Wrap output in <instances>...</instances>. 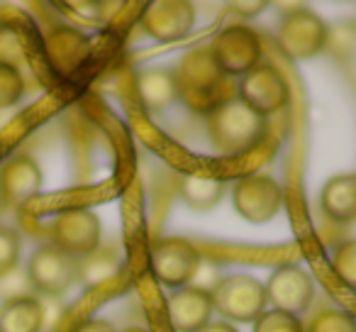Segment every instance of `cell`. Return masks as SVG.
<instances>
[{"label":"cell","mask_w":356,"mask_h":332,"mask_svg":"<svg viewBox=\"0 0 356 332\" xmlns=\"http://www.w3.org/2000/svg\"><path fill=\"white\" fill-rule=\"evenodd\" d=\"M27 278L35 291L44 296H64L79 281V259L61 252L54 244H42L27 264Z\"/></svg>","instance_id":"obj_6"},{"label":"cell","mask_w":356,"mask_h":332,"mask_svg":"<svg viewBox=\"0 0 356 332\" xmlns=\"http://www.w3.org/2000/svg\"><path fill=\"white\" fill-rule=\"evenodd\" d=\"M234 210L249 223H268L283 208V189L271 176H244L232 186Z\"/></svg>","instance_id":"obj_8"},{"label":"cell","mask_w":356,"mask_h":332,"mask_svg":"<svg viewBox=\"0 0 356 332\" xmlns=\"http://www.w3.org/2000/svg\"><path fill=\"white\" fill-rule=\"evenodd\" d=\"M168 322L176 332H200L213 315V298L198 288H176L166 301Z\"/></svg>","instance_id":"obj_15"},{"label":"cell","mask_w":356,"mask_h":332,"mask_svg":"<svg viewBox=\"0 0 356 332\" xmlns=\"http://www.w3.org/2000/svg\"><path fill=\"white\" fill-rule=\"evenodd\" d=\"M122 332H149V330H144V327H127V330H122Z\"/></svg>","instance_id":"obj_32"},{"label":"cell","mask_w":356,"mask_h":332,"mask_svg":"<svg viewBox=\"0 0 356 332\" xmlns=\"http://www.w3.org/2000/svg\"><path fill=\"white\" fill-rule=\"evenodd\" d=\"M215 66L227 79L244 76L261 64L264 45L257 30L247 25H229L213 37L208 47Z\"/></svg>","instance_id":"obj_3"},{"label":"cell","mask_w":356,"mask_h":332,"mask_svg":"<svg viewBox=\"0 0 356 332\" xmlns=\"http://www.w3.org/2000/svg\"><path fill=\"white\" fill-rule=\"evenodd\" d=\"M120 269H122V262H120L118 254L113 249L98 247L95 252L79 259V281L83 286H100V283L118 276Z\"/></svg>","instance_id":"obj_20"},{"label":"cell","mask_w":356,"mask_h":332,"mask_svg":"<svg viewBox=\"0 0 356 332\" xmlns=\"http://www.w3.org/2000/svg\"><path fill=\"white\" fill-rule=\"evenodd\" d=\"M137 95L149 113H161L178 100L176 79L168 69H147L137 76Z\"/></svg>","instance_id":"obj_17"},{"label":"cell","mask_w":356,"mask_h":332,"mask_svg":"<svg viewBox=\"0 0 356 332\" xmlns=\"http://www.w3.org/2000/svg\"><path fill=\"white\" fill-rule=\"evenodd\" d=\"M176 79V95L181 103L198 115H210L215 108L232 100V79L215 66L208 47H195L181 59L178 69L173 71Z\"/></svg>","instance_id":"obj_1"},{"label":"cell","mask_w":356,"mask_h":332,"mask_svg":"<svg viewBox=\"0 0 356 332\" xmlns=\"http://www.w3.org/2000/svg\"><path fill=\"white\" fill-rule=\"evenodd\" d=\"M17 259H20V235L0 225V278L17 267Z\"/></svg>","instance_id":"obj_26"},{"label":"cell","mask_w":356,"mask_h":332,"mask_svg":"<svg viewBox=\"0 0 356 332\" xmlns=\"http://www.w3.org/2000/svg\"><path fill=\"white\" fill-rule=\"evenodd\" d=\"M264 293H266V301L276 306V310L291 313L298 317L312 306L315 283L305 269L296 267V264H286L271 274L268 283L264 286Z\"/></svg>","instance_id":"obj_11"},{"label":"cell","mask_w":356,"mask_h":332,"mask_svg":"<svg viewBox=\"0 0 356 332\" xmlns=\"http://www.w3.org/2000/svg\"><path fill=\"white\" fill-rule=\"evenodd\" d=\"M254 332H305L300 317L283 310H266L254 320Z\"/></svg>","instance_id":"obj_24"},{"label":"cell","mask_w":356,"mask_h":332,"mask_svg":"<svg viewBox=\"0 0 356 332\" xmlns=\"http://www.w3.org/2000/svg\"><path fill=\"white\" fill-rule=\"evenodd\" d=\"M320 208L332 223L349 225L356 218V176L339 174L322 186Z\"/></svg>","instance_id":"obj_16"},{"label":"cell","mask_w":356,"mask_h":332,"mask_svg":"<svg viewBox=\"0 0 356 332\" xmlns=\"http://www.w3.org/2000/svg\"><path fill=\"white\" fill-rule=\"evenodd\" d=\"M237 98L249 110L266 118V115H273L286 108L288 100H291V86L276 66L259 64L257 69L242 76L237 86Z\"/></svg>","instance_id":"obj_5"},{"label":"cell","mask_w":356,"mask_h":332,"mask_svg":"<svg viewBox=\"0 0 356 332\" xmlns=\"http://www.w3.org/2000/svg\"><path fill=\"white\" fill-rule=\"evenodd\" d=\"M354 47H356V27L351 20H344L334 27H327V42H325V49H330L332 56L337 59H349L354 54Z\"/></svg>","instance_id":"obj_22"},{"label":"cell","mask_w":356,"mask_h":332,"mask_svg":"<svg viewBox=\"0 0 356 332\" xmlns=\"http://www.w3.org/2000/svg\"><path fill=\"white\" fill-rule=\"evenodd\" d=\"M0 210H3V200H0Z\"/></svg>","instance_id":"obj_33"},{"label":"cell","mask_w":356,"mask_h":332,"mask_svg":"<svg viewBox=\"0 0 356 332\" xmlns=\"http://www.w3.org/2000/svg\"><path fill=\"white\" fill-rule=\"evenodd\" d=\"M218 283H220V264L200 257V262H198V267H195L193 276H191L188 286L198 288V291H205V293H213V288L218 286Z\"/></svg>","instance_id":"obj_27"},{"label":"cell","mask_w":356,"mask_h":332,"mask_svg":"<svg viewBox=\"0 0 356 332\" xmlns=\"http://www.w3.org/2000/svg\"><path fill=\"white\" fill-rule=\"evenodd\" d=\"M54 247L81 259L100 247V220L88 208H69L56 215L51 225Z\"/></svg>","instance_id":"obj_10"},{"label":"cell","mask_w":356,"mask_h":332,"mask_svg":"<svg viewBox=\"0 0 356 332\" xmlns=\"http://www.w3.org/2000/svg\"><path fill=\"white\" fill-rule=\"evenodd\" d=\"M334 274L346 288L356 286V242H344L337 247L334 259H332Z\"/></svg>","instance_id":"obj_25"},{"label":"cell","mask_w":356,"mask_h":332,"mask_svg":"<svg viewBox=\"0 0 356 332\" xmlns=\"http://www.w3.org/2000/svg\"><path fill=\"white\" fill-rule=\"evenodd\" d=\"M200 332H239L234 325H227V322H208Z\"/></svg>","instance_id":"obj_31"},{"label":"cell","mask_w":356,"mask_h":332,"mask_svg":"<svg viewBox=\"0 0 356 332\" xmlns=\"http://www.w3.org/2000/svg\"><path fill=\"white\" fill-rule=\"evenodd\" d=\"M200 262V252L193 242L184 237H163L152 247V271L159 283L171 288L188 286L195 267Z\"/></svg>","instance_id":"obj_9"},{"label":"cell","mask_w":356,"mask_h":332,"mask_svg":"<svg viewBox=\"0 0 356 332\" xmlns=\"http://www.w3.org/2000/svg\"><path fill=\"white\" fill-rule=\"evenodd\" d=\"M278 47L291 59H312L320 52H325L327 25L305 8L286 13L278 22Z\"/></svg>","instance_id":"obj_7"},{"label":"cell","mask_w":356,"mask_h":332,"mask_svg":"<svg viewBox=\"0 0 356 332\" xmlns=\"http://www.w3.org/2000/svg\"><path fill=\"white\" fill-rule=\"evenodd\" d=\"M195 10L188 0H154L142 13V30L156 42H176L191 35Z\"/></svg>","instance_id":"obj_12"},{"label":"cell","mask_w":356,"mask_h":332,"mask_svg":"<svg viewBox=\"0 0 356 332\" xmlns=\"http://www.w3.org/2000/svg\"><path fill=\"white\" fill-rule=\"evenodd\" d=\"M44 56L59 76H74L90 56V40L74 27H56L44 37Z\"/></svg>","instance_id":"obj_14"},{"label":"cell","mask_w":356,"mask_h":332,"mask_svg":"<svg viewBox=\"0 0 356 332\" xmlns=\"http://www.w3.org/2000/svg\"><path fill=\"white\" fill-rule=\"evenodd\" d=\"M307 332H356L354 317L346 310H339V308H327V310L317 313L312 317Z\"/></svg>","instance_id":"obj_23"},{"label":"cell","mask_w":356,"mask_h":332,"mask_svg":"<svg viewBox=\"0 0 356 332\" xmlns=\"http://www.w3.org/2000/svg\"><path fill=\"white\" fill-rule=\"evenodd\" d=\"M25 95V81L15 64L0 59V110L13 108Z\"/></svg>","instance_id":"obj_21"},{"label":"cell","mask_w":356,"mask_h":332,"mask_svg":"<svg viewBox=\"0 0 356 332\" xmlns=\"http://www.w3.org/2000/svg\"><path fill=\"white\" fill-rule=\"evenodd\" d=\"M178 191H181V198L193 210H210L222 200L225 184L218 179H208V176L188 174L181 179V189Z\"/></svg>","instance_id":"obj_19"},{"label":"cell","mask_w":356,"mask_h":332,"mask_svg":"<svg viewBox=\"0 0 356 332\" xmlns=\"http://www.w3.org/2000/svg\"><path fill=\"white\" fill-rule=\"evenodd\" d=\"M232 8L237 15H242V17H254V15H259L261 10H266L268 8V3H264V0H252V3H244V0H239V3H232Z\"/></svg>","instance_id":"obj_29"},{"label":"cell","mask_w":356,"mask_h":332,"mask_svg":"<svg viewBox=\"0 0 356 332\" xmlns=\"http://www.w3.org/2000/svg\"><path fill=\"white\" fill-rule=\"evenodd\" d=\"M27 286H30V278H27V271H22L20 267H15L10 274H6V276L0 278V293L6 296V301L30 296Z\"/></svg>","instance_id":"obj_28"},{"label":"cell","mask_w":356,"mask_h":332,"mask_svg":"<svg viewBox=\"0 0 356 332\" xmlns=\"http://www.w3.org/2000/svg\"><path fill=\"white\" fill-rule=\"evenodd\" d=\"M47 325L44 306L32 296L13 298L3 303L0 310V332H42Z\"/></svg>","instance_id":"obj_18"},{"label":"cell","mask_w":356,"mask_h":332,"mask_svg":"<svg viewBox=\"0 0 356 332\" xmlns=\"http://www.w3.org/2000/svg\"><path fill=\"white\" fill-rule=\"evenodd\" d=\"M210 298H213V310H220V315L237 322H254L266 308L264 283L247 274L220 278Z\"/></svg>","instance_id":"obj_4"},{"label":"cell","mask_w":356,"mask_h":332,"mask_svg":"<svg viewBox=\"0 0 356 332\" xmlns=\"http://www.w3.org/2000/svg\"><path fill=\"white\" fill-rule=\"evenodd\" d=\"M208 134L213 147L225 157H242L259 147L266 134V118L249 110L239 98H232L208 115Z\"/></svg>","instance_id":"obj_2"},{"label":"cell","mask_w":356,"mask_h":332,"mask_svg":"<svg viewBox=\"0 0 356 332\" xmlns=\"http://www.w3.org/2000/svg\"><path fill=\"white\" fill-rule=\"evenodd\" d=\"M74 332H115L113 325L108 320H100V317H90V320H83L81 325H76Z\"/></svg>","instance_id":"obj_30"},{"label":"cell","mask_w":356,"mask_h":332,"mask_svg":"<svg viewBox=\"0 0 356 332\" xmlns=\"http://www.w3.org/2000/svg\"><path fill=\"white\" fill-rule=\"evenodd\" d=\"M42 191L40 164L27 154H15L0 166V200L3 205L20 208Z\"/></svg>","instance_id":"obj_13"}]
</instances>
